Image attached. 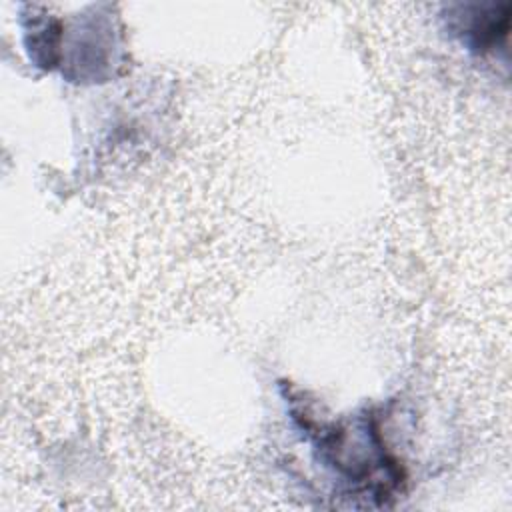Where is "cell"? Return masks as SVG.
I'll return each instance as SVG.
<instances>
[{"label":"cell","mask_w":512,"mask_h":512,"mask_svg":"<svg viewBox=\"0 0 512 512\" xmlns=\"http://www.w3.org/2000/svg\"><path fill=\"white\" fill-rule=\"evenodd\" d=\"M294 420L312 442L318 460L344 482L350 498L382 506L400 490L404 470L388 452L372 412L350 422H324L308 412H294Z\"/></svg>","instance_id":"1"},{"label":"cell","mask_w":512,"mask_h":512,"mask_svg":"<svg viewBox=\"0 0 512 512\" xmlns=\"http://www.w3.org/2000/svg\"><path fill=\"white\" fill-rule=\"evenodd\" d=\"M510 8H506L500 16H496L498 8L490 6L488 12L484 14H474L466 16L468 24H458L456 32L462 36V42L476 52H488L494 50L500 40L506 38L508 28H510Z\"/></svg>","instance_id":"2"}]
</instances>
